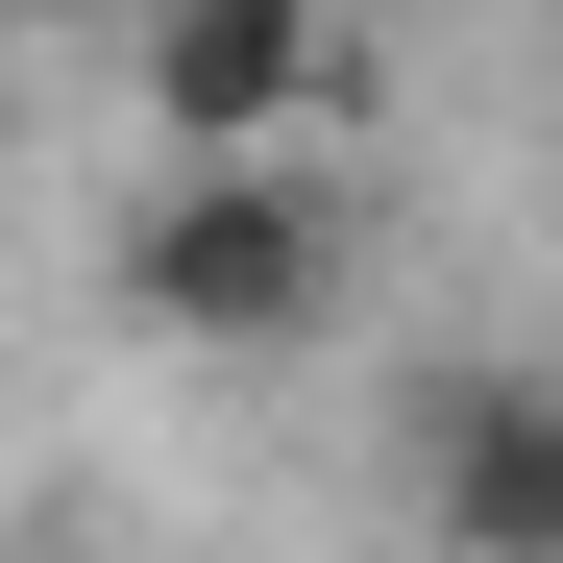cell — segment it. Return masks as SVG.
I'll list each match as a JSON object with an SVG mask.
<instances>
[{
  "label": "cell",
  "instance_id": "obj_3",
  "mask_svg": "<svg viewBox=\"0 0 563 563\" xmlns=\"http://www.w3.org/2000/svg\"><path fill=\"white\" fill-rule=\"evenodd\" d=\"M441 539L465 563H563V393H539V367L441 393Z\"/></svg>",
  "mask_w": 563,
  "mask_h": 563
},
{
  "label": "cell",
  "instance_id": "obj_1",
  "mask_svg": "<svg viewBox=\"0 0 563 563\" xmlns=\"http://www.w3.org/2000/svg\"><path fill=\"white\" fill-rule=\"evenodd\" d=\"M343 295V197L295 147H245V172H172V197L123 221V319L147 343H295Z\"/></svg>",
  "mask_w": 563,
  "mask_h": 563
},
{
  "label": "cell",
  "instance_id": "obj_2",
  "mask_svg": "<svg viewBox=\"0 0 563 563\" xmlns=\"http://www.w3.org/2000/svg\"><path fill=\"white\" fill-rule=\"evenodd\" d=\"M319 74H343V0H123V99H147L172 172L295 147V123H319Z\"/></svg>",
  "mask_w": 563,
  "mask_h": 563
}]
</instances>
